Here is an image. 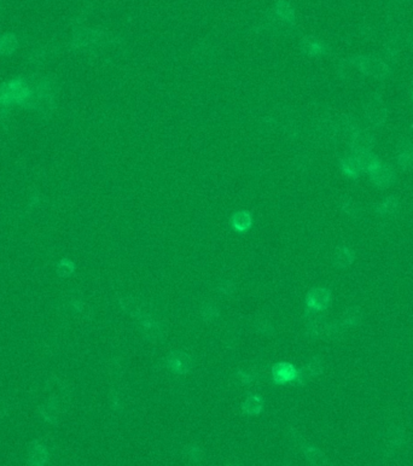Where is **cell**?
Wrapping results in <instances>:
<instances>
[{"instance_id": "cell-17", "label": "cell", "mask_w": 413, "mask_h": 466, "mask_svg": "<svg viewBox=\"0 0 413 466\" xmlns=\"http://www.w3.org/2000/svg\"><path fill=\"white\" fill-rule=\"evenodd\" d=\"M363 313L359 307L348 308L343 314V325L345 326H355L362 321Z\"/></svg>"}, {"instance_id": "cell-22", "label": "cell", "mask_w": 413, "mask_h": 466, "mask_svg": "<svg viewBox=\"0 0 413 466\" xmlns=\"http://www.w3.org/2000/svg\"><path fill=\"white\" fill-rule=\"evenodd\" d=\"M235 288L236 286H235L234 281L224 280L223 283H220V285H219V291L225 295H230L235 291Z\"/></svg>"}, {"instance_id": "cell-23", "label": "cell", "mask_w": 413, "mask_h": 466, "mask_svg": "<svg viewBox=\"0 0 413 466\" xmlns=\"http://www.w3.org/2000/svg\"><path fill=\"white\" fill-rule=\"evenodd\" d=\"M307 52H310V53L312 55H317V53H320V52L322 51V46L320 44L318 43V41H313V43H311L307 45Z\"/></svg>"}, {"instance_id": "cell-6", "label": "cell", "mask_w": 413, "mask_h": 466, "mask_svg": "<svg viewBox=\"0 0 413 466\" xmlns=\"http://www.w3.org/2000/svg\"><path fill=\"white\" fill-rule=\"evenodd\" d=\"M272 377L276 384H286L296 381L297 370L289 363H278L272 368Z\"/></svg>"}, {"instance_id": "cell-8", "label": "cell", "mask_w": 413, "mask_h": 466, "mask_svg": "<svg viewBox=\"0 0 413 466\" xmlns=\"http://www.w3.org/2000/svg\"><path fill=\"white\" fill-rule=\"evenodd\" d=\"M365 116L370 123L373 126H380L384 122L385 116H387V110H385L384 104L381 99H372L367 103L365 109Z\"/></svg>"}, {"instance_id": "cell-7", "label": "cell", "mask_w": 413, "mask_h": 466, "mask_svg": "<svg viewBox=\"0 0 413 466\" xmlns=\"http://www.w3.org/2000/svg\"><path fill=\"white\" fill-rule=\"evenodd\" d=\"M370 176L374 185L380 187H388L395 182V172L393 168L389 166L382 165V163L371 170Z\"/></svg>"}, {"instance_id": "cell-14", "label": "cell", "mask_w": 413, "mask_h": 466, "mask_svg": "<svg viewBox=\"0 0 413 466\" xmlns=\"http://www.w3.org/2000/svg\"><path fill=\"white\" fill-rule=\"evenodd\" d=\"M353 260H354L353 252L348 248H346V246H342V248H338L336 250L334 262L336 266L339 267V268H346V267L350 266L353 263Z\"/></svg>"}, {"instance_id": "cell-20", "label": "cell", "mask_w": 413, "mask_h": 466, "mask_svg": "<svg viewBox=\"0 0 413 466\" xmlns=\"http://www.w3.org/2000/svg\"><path fill=\"white\" fill-rule=\"evenodd\" d=\"M185 455L190 459L191 461L199 462L202 460L203 452L201 451V448L197 446H189V447H186V450H185Z\"/></svg>"}, {"instance_id": "cell-9", "label": "cell", "mask_w": 413, "mask_h": 466, "mask_svg": "<svg viewBox=\"0 0 413 466\" xmlns=\"http://www.w3.org/2000/svg\"><path fill=\"white\" fill-rule=\"evenodd\" d=\"M374 144V138L370 132L357 130L353 134L352 147L355 152H366L372 149Z\"/></svg>"}, {"instance_id": "cell-11", "label": "cell", "mask_w": 413, "mask_h": 466, "mask_svg": "<svg viewBox=\"0 0 413 466\" xmlns=\"http://www.w3.org/2000/svg\"><path fill=\"white\" fill-rule=\"evenodd\" d=\"M328 326L329 324L325 321L324 318L315 316V318H312V320H310V322L307 324V335L314 339L321 338V337H325Z\"/></svg>"}, {"instance_id": "cell-13", "label": "cell", "mask_w": 413, "mask_h": 466, "mask_svg": "<svg viewBox=\"0 0 413 466\" xmlns=\"http://www.w3.org/2000/svg\"><path fill=\"white\" fill-rule=\"evenodd\" d=\"M232 227L238 232H245L252 227L253 219L248 211H238L232 217Z\"/></svg>"}, {"instance_id": "cell-21", "label": "cell", "mask_w": 413, "mask_h": 466, "mask_svg": "<svg viewBox=\"0 0 413 466\" xmlns=\"http://www.w3.org/2000/svg\"><path fill=\"white\" fill-rule=\"evenodd\" d=\"M202 316L207 321H211L215 320L219 316V309L217 306L214 304H206L202 309Z\"/></svg>"}, {"instance_id": "cell-4", "label": "cell", "mask_w": 413, "mask_h": 466, "mask_svg": "<svg viewBox=\"0 0 413 466\" xmlns=\"http://www.w3.org/2000/svg\"><path fill=\"white\" fill-rule=\"evenodd\" d=\"M360 70L373 78H384L388 74V67L384 62L374 57H360L356 60Z\"/></svg>"}, {"instance_id": "cell-19", "label": "cell", "mask_w": 413, "mask_h": 466, "mask_svg": "<svg viewBox=\"0 0 413 466\" xmlns=\"http://www.w3.org/2000/svg\"><path fill=\"white\" fill-rule=\"evenodd\" d=\"M398 163L401 168L404 169H408L412 168L413 167V149H405L404 151L399 155L398 158Z\"/></svg>"}, {"instance_id": "cell-15", "label": "cell", "mask_w": 413, "mask_h": 466, "mask_svg": "<svg viewBox=\"0 0 413 466\" xmlns=\"http://www.w3.org/2000/svg\"><path fill=\"white\" fill-rule=\"evenodd\" d=\"M304 455H306L307 460L313 465H326L328 464V459L324 455V453L320 450H318L317 447L308 446L304 448Z\"/></svg>"}, {"instance_id": "cell-10", "label": "cell", "mask_w": 413, "mask_h": 466, "mask_svg": "<svg viewBox=\"0 0 413 466\" xmlns=\"http://www.w3.org/2000/svg\"><path fill=\"white\" fill-rule=\"evenodd\" d=\"M322 363L320 359L315 357V359L311 360L306 366L301 370H297V377L296 381L300 384H303L304 382L310 380L312 377H315V375H319L322 372Z\"/></svg>"}, {"instance_id": "cell-3", "label": "cell", "mask_w": 413, "mask_h": 466, "mask_svg": "<svg viewBox=\"0 0 413 466\" xmlns=\"http://www.w3.org/2000/svg\"><path fill=\"white\" fill-rule=\"evenodd\" d=\"M167 366L175 374H187L192 370L193 360L184 352H172L167 356Z\"/></svg>"}, {"instance_id": "cell-2", "label": "cell", "mask_w": 413, "mask_h": 466, "mask_svg": "<svg viewBox=\"0 0 413 466\" xmlns=\"http://www.w3.org/2000/svg\"><path fill=\"white\" fill-rule=\"evenodd\" d=\"M331 302V294L328 289L315 288L308 293L306 297L307 308L312 312H322L328 309Z\"/></svg>"}, {"instance_id": "cell-12", "label": "cell", "mask_w": 413, "mask_h": 466, "mask_svg": "<svg viewBox=\"0 0 413 466\" xmlns=\"http://www.w3.org/2000/svg\"><path fill=\"white\" fill-rule=\"evenodd\" d=\"M263 399L259 395H252L243 402V412L248 416H258L263 408Z\"/></svg>"}, {"instance_id": "cell-16", "label": "cell", "mask_w": 413, "mask_h": 466, "mask_svg": "<svg viewBox=\"0 0 413 466\" xmlns=\"http://www.w3.org/2000/svg\"><path fill=\"white\" fill-rule=\"evenodd\" d=\"M342 168L346 172V174H348V175H350V176H356V175H359L360 172H363L356 154L353 156H349V157L343 159Z\"/></svg>"}, {"instance_id": "cell-5", "label": "cell", "mask_w": 413, "mask_h": 466, "mask_svg": "<svg viewBox=\"0 0 413 466\" xmlns=\"http://www.w3.org/2000/svg\"><path fill=\"white\" fill-rule=\"evenodd\" d=\"M139 326L145 338L151 342H158L163 338V328L161 322L154 318V315L140 319Z\"/></svg>"}, {"instance_id": "cell-18", "label": "cell", "mask_w": 413, "mask_h": 466, "mask_svg": "<svg viewBox=\"0 0 413 466\" xmlns=\"http://www.w3.org/2000/svg\"><path fill=\"white\" fill-rule=\"evenodd\" d=\"M398 208L399 203L397 198L389 197L381 204L380 208H378V211H380L382 215H391L398 210Z\"/></svg>"}, {"instance_id": "cell-1", "label": "cell", "mask_w": 413, "mask_h": 466, "mask_svg": "<svg viewBox=\"0 0 413 466\" xmlns=\"http://www.w3.org/2000/svg\"><path fill=\"white\" fill-rule=\"evenodd\" d=\"M120 306L124 313L134 319H143L154 315V309L148 302L133 296H124L120 298Z\"/></svg>"}]
</instances>
